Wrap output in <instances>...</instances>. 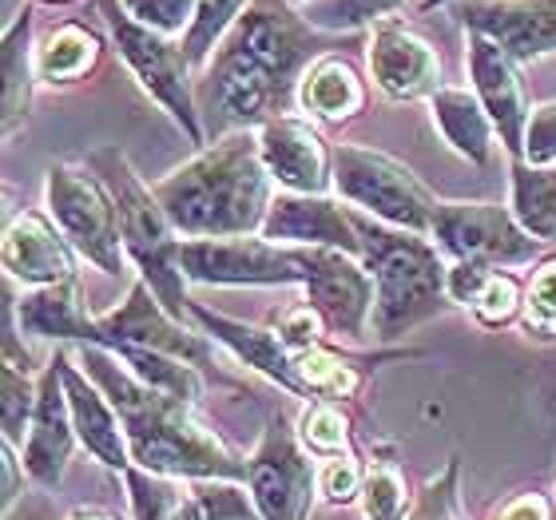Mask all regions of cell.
I'll use <instances>...</instances> for the list:
<instances>
[{
    "label": "cell",
    "mask_w": 556,
    "mask_h": 520,
    "mask_svg": "<svg viewBox=\"0 0 556 520\" xmlns=\"http://www.w3.org/2000/svg\"><path fill=\"white\" fill-rule=\"evenodd\" d=\"M334 48H342V33L314 28L290 0H251L195 84L199 119H207L203 131L219 139L290 116L302 76L323 56H334Z\"/></svg>",
    "instance_id": "1"
},
{
    "label": "cell",
    "mask_w": 556,
    "mask_h": 520,
    "mask_svg": "<svg viewBox=\"0 0 556 520\" xmlns=\"http://www.w3.org/2000/svg\"><path fill=\"white\" fill-rule=\"evenodd\" d=\"M76 362L116 405L131 465L172 481H247V461L195 417V405L143 385L104 346H80Z\"/></svg>",
    "instance_id": "2"
},
{
    "label": "cell",
    "mask_w": 556,
    "mask_h": 520,
    "mask_svg": "<svg viewBox=\"0 0 556 520\" xmlns=\"http://www.w3.org/2000/svg\"><path fill=\"white\" fill-rule=\"evenodd\" d=\"M163 215L184 239H243L263 231L275 179L263 167L258 136L231 131L199 148L184 167L151 183Z\"/></svg>",
    "instance_id": "3"
},
{
    "label": "cell",
    "mask_w": 556,
    "mask_h": 520,
    "mask_svg": "<svg viewBox=\"0 0 556 520\" xmlns=\"http://www.w3.org/2000/svg\"><path fill=\"white\" fill-rule=\"evenodd\" d=\"M350 219L358 227L362 263L374 278L370 334L378 342H394L450 310V258L441 255L429 234L397 231L354 207Z\"/></svg>",
    "instance_id": "4"
},
{
    "label": "cell",
    "mask_w": 556,
    "mask_h": 520,
    "mask_svg": "<svg viewBox=\"0 0 556 520\" xmlns=\"http://www.w3.org/2000/svg\"><path fill=\"white\" fill-rule=\"evenodd\" d=\"M88 167H92L104 187L112 191V203H116V219H119V239H124V251L139 266V278L151 287V294L163 302V310L179 318H187V299L184 290V266H179V234H175L172 219L163 215L160 199L151 187H143V179L136 175V167L128 163V155L119 148H100L88 155Z\"/></svg>",
    "instance_id": "5"
},
{
    "label": "cell",
    "mask_w": 556,
    "mask_h": 520,
    "mask_svg": "<svg viewBox=\"0 0 556 520\" xmlns=\"http://www.w3.org/2000/svg\"><path fill=\"white\" fill-rule=\"evenodd\" d=\"M96 9L104 16L108 36H112L119 60L128 64L131 76L139 80V88L184 128L191 148H207V131H203V119H199L195 80H191L195 68H191L184 45H175L172 36L131 21L119 0H96Z\"/></svg>",
    "instance_id": "6"
},
{
    "label": "cell",
    "mask_w": 556,
    "mask_h": 520,
    "mask_svg": "<svg viewBox=\"0 0 556 520\" xmlns=\"http://www.w3.org/2000/svg\"><path fill=\"white\" fill-rule=\"evenodd\" d=\"M330 155H334V191L354 211L397 231H433L438 199L429 195V187L406 163H397L386 151L358 148V143H330Z\"/></svg>",
    "instance_id": "7"
},
{
    "label": "cell",
    "mask_w": 556,
    "mask_h": 520,
    "mask_svg": "<svg viewBox=\"0 0 556 520\" xmlns=\"http://www.w3.org/2000/svg\"><path fill=\"white\" fill-rule=\"evenodd\" d=\"M45 207L60 234L104 275H128V251L119 239V219L112 191L104 179L84 163H52L45 175Z\"/></svg>",
    "instance_id": "8"
},
{
    "label": "cell",
    "mask_w": 556,
    "mask_h": 520,
    "mask_svg": "<svg viewBox=\"0 0 556 520\" xmlns=\"http://www.w3.org/2000/svg\"><path fill=\"white\" fill-rule=\"evenodd\" d=\"M179 266L203 287H302L306 246H278L263 234L243 239H184Z\"/></svg>",
    "instance_id": "9"
},
{
    "label": "cell",
    "mask_w": 556,
    "mask_h": 520,
    "mask_svg": "<svg viewBox=\"0 0 556 520\" xmlns=\"http://www.w3.org/2000/svg\"><path fill=\"white\" fill-rule=\"evenodd\" d=\"M429 239L450 263L497 266V270L533 263L541 251V243L517 223V215L497 203H438Z\"/></svg>",
    "instance_id": "10"
},
{
    "label": "cell",
    "mask_w": 556,
    "mask_h": 520,
    "mask_svg": "<svg viewBox=\"0 0 556 520\" xmlns=\"http://www.w3.org/2000/svg\"><path fill=\"white\" fill-rule=\"evenodd\" d=\"M88 346H139V350H155V354H167V358H179L195 370H211V346L203 330H191L179 318L163 310V302L151 294V287L139 278L131 282L128 299L119 302L116 310L96 314L92 326V342Z\"/></svg>",
    "instance_id": "11"
},
{
    "label": "cell",
    "mask_w": 556,
    "mask_h": 520,
    "mask_svg": "<svg viewBox=\"0 0 556 520\" xmlns=\"http://www.w3.org/2000/svg\"><path fill=\"white\" fill-rule=\"evenodd\" d=\"M247 489L255 497L263 520H306L314 493H318V469L294 441V429L278 414L267 421V433L258 449L247 457Z\"/></svg>",
    "instance_id": "12"
},
{
    "label": "cell",
    "mask_w": 556,
    "mask_h": 520,
    "mask_svg": "<svg viewBox=\"0 0 556 520\" xmlns=\"http://www.w3.org/2000/svg\"><path fill=\"white\" fill-rule=\"evenodd\" d=\"M302 302L318 310V318L326 322L330 334L350 338V342H362V338L370 334L374 278L358 255L306 246Z\"/></svg>",
    "instance_id": "13"
},
{
    "label": "cell",
    "mask_w": 556,
    "mask_h": 520,
    "mask_svg": "<svg viewBox=\"0 0 556 520\" xmlns=\"http://www.w3.org/2000/svg\"><path fill=\"white\" fill-rule=\"evenodd\" d=\"M453 12L465 33L493 40L517 68L556 56V0H462Z\"/></svg>",
    "instance_id": "14"
},
{
    "label": "cell",
    "mask_w": 556,
    "mask_h": 520,
    "mask_svg": "<svg viewBox=\"0 0 556 520\" xmlns=\"http://www.w3.org/2000/svg\"><path fill=\"white\" fill-rule=\"evenodd\" d=\"M258 136V155L263 167L275 179L278 191H294V195H326L334 187V155L323 131L302 116H275Z\"/></svg>",
    "instance_id": "15"
},
{
    "label": "cell",
    "mask_w": 556,
    "mask_h": 520,
    "mask_svg": "<svg viewBox=\"0 0 556 520\" xmlns=\"http://www.w3.org/2000/svg\"><path fill=\"white\" fill-rule=\"evenodd\" d=\"M366 68L390 100H429L441 88V56L402 21H378L366 33Z\"/></svg>",
    "instance_id": "16"
},
{
    "label": "cell",
    "mask_w": 556,
    "mask_h": 520,
    "mask_svg": "<svg viewBox=\"0 0 556 520\" xmlns=\"http://www.w3.org/2000/svg\"><path fill=\"white\" fill-rule=\"evenodd\" d=\"M76 441L80 437H76L68 390H64V366H60V350H56V358L48 362L45 370H40V378H36V414L21 449L24 473L33 477L36 485L56 489L72 461Z\"/></svg>",
    "instance_id": "17"
},
{
    "label": "cell",
    "mask_w": 556,
    "mask_h": 520,
    "mask_svg": "<svg viewBox=\"0 0 556 520\" xmlns=\"http://www.w3.org/2000/svg\"><path fill=\"white\" fill-rule=\"evenodd\" d=\"M465 68H469V80H473V96L481 100V107H485L493 128H497V139L505 143L513 160H521L525 131H529V116H533V107L525 100L521 76H517L521 68L493 40L473 33L465 36Z\"/></svg>",
    "instance_id": "18"
},
{
    "label": "cell",
    "mask_w": 556,
    "mask_h": 520,
    "mask_svg": "<svg viewBox=\"0 0 556 520\" xmlns=\"http://www.w3.org/2000/svg\"><path fill=\"white\" fill-rule=\"evenodd\" d=\"M258 234L278 246H323V251H346L362 258V239L350 219V207L334 203L330 195L275 191Z\"/></svg>",
    "instance_id": "19"
},
{
    "label": "cell",
    "mask_w": 556,
    "mask_h": 520,
    "mask_svg": "<svg viewBox=\"0 0 556 520\" xmlns=\"http://www.w3.org/2000/svg\"><path fill=\"white\" fill-rule=\"evenodd\" d=\"M4 275L28 290L76 282V251L45 211H16L4 227Z\"/></svg>",
    "instance_id": "20"
},
{
    "label": "cell",
    "mask_w": 556,
    "mask_h": 520,
    "mask_svg": "<svg viewBox=\"0 0 556 520\" xmlns=\"http://www.w3.org/2000/svg\"><path fill=\"white\" fill-rule=\"evenodd\" d=\"M60 366H64V390H68L72 421H76L80 445L92 453L100 465L116 469V473H128L131 449H128V433H124V421H119L116 405L108 402L104 390L76 366L72 350L60 346Z\"/></svg>",
    "instance_id": "21"
},
{
    "label": "cell",
    "mask_w": 556,
    "mask_h": 520,
    "mask_svg": "<svg viewBox=\"0 0 556 520\" xmlns=\"http://www.w3.org/2000/svg\"><path fill=\"white\" fill-rule=\"evenodd\" d=\"M187 318H195V322L203 326V334H211L219 346H227L235 358L247 362L251 370H258L263 378H270L275 385H282L287 393L302 397L294 354L282 346V338L275 334V326L239 322V318L215 314V310H207V306H199V302H191V306H187Z\"/></svg>",
    "instance_id": "22"
},
{
    "label": "cell",
    "mask_w": 556,
    "mask_h": 520,
    "mask_svg": "<svg viewBox=\"0 0 556 520\" xmlns=\"http://www.w3.org/2000/svg\"><path fill=\"white\" fill-rule=\"evenodd\" d=\"M12 306H16V326H21V334L45 338V342H60V346H64V342H76V346H88V342H92L96 318L84 310L76 282L24 290L21 299L12 294Z\"/></svg>",
    "instance_id": "23"
},
{
    "label": "cell",
    "mask_w": 556,
    "mask_h": 520,
    "mask_svg": "<svg viewBox=\"0 0 556 520\" xmlns=\"http://www.w3.org/2000/svg\"><path fill=\"white\" fill-rule=\"evenodd\" d=\"M426 104H429V119H433V128L441 131V139H445L465 163L485 167L489 155H493L497 128H493L489 112L481 107V100H477L469 88H445V84H441Z\"/></svg>",
    "instance_id": "24"
},
{
    "label": "cell",
    "mask_w": 556,
    "mask_h": 520,
    "mask_svg": "<svg viewBox=\"0 0 556 520\" xmlns=\"http://www.w3.org/2000/svg\"><path fill=\"white\" fill-rule=\"evenodd\" d=\"M450 299L457 306H469L481 326H509L521 318V282L509 270L477 263H450Z\"/></svg>",
    "instance_id": "25"
},
{
    "label": "cell",
    "mask_w": 556,
    "mask_h": 520,
    "mask_svg": "<svg viewBox=\"0 0 556 520\" xmlns=\"http://www.w3.org/2000/svg\"><path fill=\"white\" fill-rule=\"evenodd\" d=\"M36 9L24 4L16 16L4 21V40H0V68H4V139L24 128L28 107H33L36 88V45H33Z\"/></svg>",
    "instance_id": "26"
},
{
    "label": "cell",
    "mask_w": 556,
    "mask_h": 520,
    "mask_svg": "<svg viewBox=\"0 0 556 520\" xmlns=\"http://www.w3.org/2000/svg\"><path fill=\"white\" fill-rule=\"evenodd\" d=\"M299 107L318 124H346L366 107V88L350 60L323 56L299 84Z\"/></svg>",
    "instance_id": "27"
},
{
    "label": "cell",
    "mask_w": 556,
    "mask_h": 520,
    "mask_svg": "<svg viewBox=\"0 0 556 520\" xmlns=\"http://www.w3.org/2000/svg\"><path fill=\"white\" fill-rule=\"evenodd\" d=\"M100 52H104V40H100L88 24H80V21L56 24V28L40 36V45H36V84L64 88V84L84 80V76L96 72Z\"/></svg>",
    "instance_id": "28"
},
{
    "label": "cell",
    "mask_w": 556,
    "mask_h": 520,
    "mask_svg": "<svg viewBox=\"0 0 556 520\" xmlns=\"http://www.w3.org/2000/svg\"><path fill=\"white\" fill-rule=\"evenodd\" d=\"M513 215L536 243H556V167L513 160Z\"/></svg>",
    "instance_id": "29"
},
{
    "label": "cell",
    "mask_w": 556,
    "mask_h": 520,
    "mask_svg": "<svg viewBox=\"0 0 556 520\" xmlns=\"http://www.w3.org/2000/svg\"><path fill=\"white\" fill-rule=\"evenodd\" d=\"M362 362L366 358H346L330 346H314L294 354L299 366V385L306 402H342L362 390Z\"/></svg>",
    "instance_id": "30"
},
{
    "label": "cell",
    "mask_w": 556,
    "mask_h": 520,
    "mask_svg": "<svg viewBox=\"0 0 556 520\" xmlns=\"http://www.w3.org/2000/svg\"><path fill=\"white\" fill-rule=\"evenodd\" d=\"M124 481H128V500L136 520H203L195 493L175 485L172 477H155L148 469L131 465Z\"/></svg>",
    "instance_id": "31"
},
{
    "label": "cell",
    "mask_w": 556,
    "mask_h": 520,
    "mask_svg": "<svg viewBox=\"0 0 556 520\" xmlns=\"http://www.w3.org/2000/svg\"><path fill=\"white\" fill-rule=\"evenodd\" d=\"M251 0H203L195 12V21L184 36V52L191 60V68L203 72L207 60L215 56V48L223 45V36L231 33V24L243 16V9Z\"/></svg>",
    "instance_id": "32"
},
{
    "label": "cell",
    "mask_w": 556,
    "mask_h": 520,
    "mask_svg": "<svg viewBox=\"0 0 556 520\" xmlns=\"http://www.w3.org/2000/svg\"><path fill=\"white\" fill-rule=\"evenodd\" d=\"M362 509L366 520H406L409 493L406 477L390 457H370L366 461V481H362Z\"/></svg>",
    "instance_id": "33"
},
{
    "label": "cell",
    "mask_w": 556,
    "mask_h": 520,
    "mask_svg": "<svg viewBox=\"0 0 556 520\" xmlns=\"http://www.w3.org/2000/svg\"><path fill=\"white\" fill-rule=\"evenodd\" d=\"M406 0H314L306 9V21L323 33H354L366 28V24L378 21H394V12L402 9Z\"/></svg>",
    "instance_id": "34"
},
{
    "label": "cell",
    "mask_w": 556,
    "mask_h": 520,
    "mask_svg": "<svg viewBox=\"0 0 556 520\" xmlns=\"http://www.w3.org/2000/svg\"><path fill=\"white\" fill-rule=\"evenodd\" d=\"M299 441L314 457H346L350 453V421L342 417L338 402H311L299 417Z\"/></svg>",
    "instance_id": "35"
},
{
    "label": "cell",
    "mask_w": 556,
    "mask_h": 520,
    "mask_svg": "<svg viewBox=\"0 0 556 520\" xmlns=\"http://www.w3.org/2000/svg\"><path fill=\"white\" fill-rule=\"evenodd\" d=\"M521 326L533 338H556V258H545L536 266L521 302Z\"/></svg>",
    "instance_id": "36"
},
{
    "label": "cell",
    "mask_w": 556,
    "mask_h": 520,
    "mask_svg": "<svg viewBox=\"0 0 556 520\" xmlns=\"http://www.w3.org/2000/svg\"><path fill=\"white\" fill-rule=\"evenodd\" d=\"M191 493L203 509V520H263L243 481H195Z\"/></svg>",
    "instance_id": "37"
},
{
    "label": "cell",
    "mask_w": 556,
    "mask_h": 520,
    "mask_svg": "<svg viewBox=\"0 0 556 520\" xmlns=\"http://www.w3.org/2000/svg\"><path fill=\"white\" fill-rule=\"evenodd\" d=\"M0 405H4V441L16 445V441L28 433L33 426V414H36V382H28V373L21 366H12L4 362V370H0Z\"/></svg>",
    "instance_id": "38"
},
{
    "label": "cell",
    "mask_w": 556,
    "mask_h": 520,
    "mask_svg": "<svg viewBox=\"0 0 556 520\" xmlns=\"http://www.w3.org/2000/svg\"><path fill=\"white\" fill-rule=\"evenodd\" d=\"M119 4L143 28H155L163 36H179V33L187 36V28H191L203 0H119Z\"/></svg>",
    "instance_id": "39"
},
{
    "label": "cell",
    "mask_w": 556,
    "mask_h": 520,
    "mask_svg": "<svg viewBox=\"0 0 556 520\" xmlns=\"http://www.w3.org/2000/svg\"><path fill=\"white\" fill-rule=\"evenodd\" d=\"M362 481H366V465L346 453V457H330V461L318 469V493H323L330 505H350V500L362 497Z\"/></svg>",
    "instance_id": "40"
},
{
    "label": "cell",
    "mask_w": 556,
    "mask_h": 520,
    "mask_svg": "<svg viewBox=\"0 0 556 520\" xmlns=\"http://www.w3.org/2000/svg\"><path fill=\"white\" fill-rule=\"evenodd\" d=\"M275 334L282 338V346L290 354H302V350H314V346H326L323 334H326V322L318 318L314 306L299 302V306H290L275 318Z\"/></svg>",
    "instance_id": "41"
},
{
    "label": "cell",
    "mask_w": 556,
    "mask_h": 520,
    "mask_svg": "<svg viewBox=\"0 0 556 520\" xmlns=\"http://www.w3.org/2000/svg\"><path fill=\"white\" fill-rule=\"evenodd\" d=\"M453 493H457V465H450L438 481H429L414 520H462L457 517V497H453Z\"/></svg>",
    "instance_id": "42"
},
{
    "label": "cell",
    "mask_w": 556,
    "mask_h": 520,
    "mask_svg": "<svg viewBox=\"0 0 556 520\" xmlns=\"http://www.w3.org/2000/svg\"><path fill=\"white\" fill-rule=\"evenodd\" d=\"M493 520H556V505L548 497H541V493H521Z\"/></svg>",
    "instance_id": "43"
},
{
    "label": "cell",
    "mask_w": 556,
    "mask_h": 520,
    "mask_svg": "<svg viewBox=\"0 0 556 520\" xmlns=\"http://www.w3.org/2000/svg\"><path fill=\"white\" fill-rule=\"evenodd\" d=\"M21 469L24 461H16V445H9L4 441V509H12V500L21 497Z\"/></svg>",
    "instance_id": "44"
},
{
    "label": "cell",
    "mask_w": 556,
    "mask_h": 520,
    "mask_svg": "<svg viewBox=\"0 0 556 520\" xmlns=\"http://www.w3.org/2000/svg\"><path fill=\"white\" fill-rule=\"evenodd\" d=\"M64 520H119L116 512H104V509H76V512H68Z\"/></svg>",
    "instance_id": "45"
},
{
    "label": "cell",
    "mask_w": 556,
    "mask_h": 520,
    "mask_svg": "<svg viewBox=\"0 0 556 520\" xmlns=\"http://www.w3.org/2000/svg\"><path fill=\"white\" fill-rule=\"evenodd\" d=\"M450 4H462V0H417V12H433V9H450Z\"/></svg>",
    "instance_id": "46"
},
{
    "label": "cell",
    "mask_w": 556,
    "mask_h": 520,
    "mask_svg": "<svg viewBox=\"0 0 556 520\" xmlns=\"http://www.w3.org/2000/svg\"><path fill=\"white\" fill-rule=\"evenodd\" d=\"M40 4H64V0H40Z\"/></svg>",
    "instance_id": "47"
},
{
    "label": "cell",
    "mask_w": 556,
    "mask_h": 520,
    "mask_svg": "<svg viewBox=\"0 0 556 520\" xmlns=\"http://www.w3.org/2000/svg\"><path fill=\"white\" fill-rule=\"evenodd\" d=\"M306 4H314V0H306Z\"/></svg>",
    "instance_id": "48"
},
{
    "label": "cell",
    "mask_w": 556,
    "mask_h": 520,
    "mask_svg": "<svg viewBox=\"0 0 556 520\" xmlns=\"http://www.w3.org/2000/svg\"><path fill=\"white\" fill-rule=\"evenodd\" d=\"M553 505H556V500H553Z\"/></svg>",
    "instance_id": "49"
}]
</instances>
